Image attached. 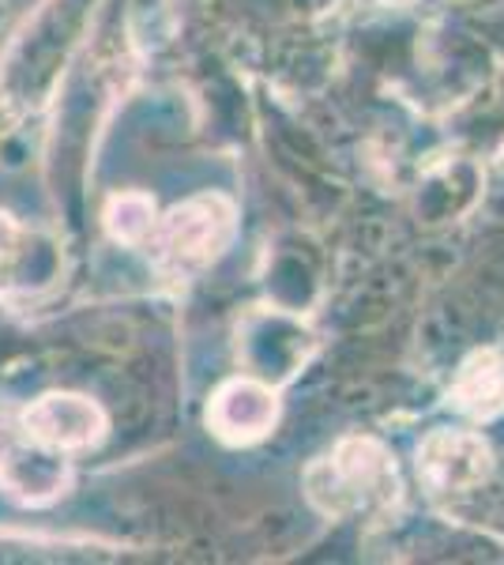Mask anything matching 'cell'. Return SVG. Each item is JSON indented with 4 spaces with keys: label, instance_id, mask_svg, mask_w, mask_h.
Segmentation results:
<instances>
[{
    "label": "cell",
    "instance_id": "cell-1",
    "mask_svg": "<svg viewBox=\"0 0 504 565\" xmlns=\"http://www.w3.org/2000/svg\"><path fill=\"white\" fill-rule=\"evenodd\" d=\"M305 490L313 505L328 516L380 513L399 498L396 463L373 437H346L332 457L305 471Z\"/></svg>",
    "mask_w": 504,
    "mask_h": 565
},
{
    "label": "cell",
    "instance_id": "cell-2",
    "mask_svg": "<svg viewBox=\"0 0 504 565\" xmlns=\"http://www.w3.org/2000/svg\"><path fill=\"white\" fill-rule=\"evenodd\" d=\"M234 226H237V212L230 200L218 193L196 196L154 223L151 249L170 271H196L223 257L226 245L234 238Z\"/></svg>",
    "mask_w": 504,
    "mask_h": 565
},
{
    "label": "cell",
    "instance_id": "cell-3",
    "mask_svg": "<svg viewBox=\"0 0 504 565\" xmlns=\"http://www.w3.org/2000/svg\"><path fill=\"white\" fill-rule=\"evenodd\" d=\"M23 430L53 452H79L103 441L106 412L79 392H45L23 412Z\"/></svg>",
    "mask_w": 504,
    "mask_h": 565
},
{
    "label": "cell",
    "instance_id": "cell-4",
    "mask_svg": "<svg viewBox=\"0 0 504 565\" xmlns=\"http://www.w3.org/2000/svg\"><path fill=\"white\" fill-rule=\"evenodd\" d=\"M490 468H493L490 445L479 434H467V430H437L418 449V476L437 494L474 490L479 482L490 479Z\"/></svg>",
    "mask_w": 504,
    "mask_h": 565
},
{
    "label": "cell",
    "instance_id": "cell-5",
    "mask_svg": "<svg viewBox=\"0 0 504 565\" xmlns=\"http://www.w3.org/2000/svg\"><path fill=\"white\" fill-rule=\"evenodd\" d=\"M0 482L26 505H42L61 494L68 476L61 452L45 449L20 426V430H0Z\"/></svg>",
    "mask_w": 504,
    "mask_h": 565
},
{
    "label": "cell",
    "instance_id": "cell-6",
    "mask_svg": "<svg viewBox=\"0 0 504 565\" xmlns=\"http://www.w3.org/2000/svg\"><path fill=\"white\" fill-rule=\"evenodd\" d=\"M275 418H279V399H275L271 388L256 385V381H230L226 388H218L207 412L211 430L234 445L260 441L275 426Z\"/></svg>",
    "mask_w": 504,
    "mask_h": 565
},
{
    "label": "cell",
    "instance_id": "cell-7",
    "mask_svg": "<svg viewBox=\"0 0 504 565\" xmlns=\"http://www.w3.org/2000/svg\"><path fill=\"white\" fill-rule=\"evenodd\" d=\"M452 404L471 418H493L504 412V359L479 351L463 362L452 385Z\"/></svg>",
    "mask_w": 504,
    "mask_h": 565
},
{
    "label": "cell",
    "instance_id": "cell-8",
    "mask_svg": "<svg viewBox=\"0 0 504 565\" xmlns=\"http://www.w3.org/2000/svg\"><path fill=\"white\" fill-rule=\"evenodd\" d=\"M106 223H109V231H114V238L143 242V238H151V231H154V223H159V218H154V204L148 196L125 193V196H117L114 204H109Z\"/></svg>",
    "mask_w": 504,
    "mask_h": 565
},
{
    "label": "cell",
    "instance_id": "cell-9",
    "mask_svg": "<svg viewBox=\"0 0 504 565\" xmlns=\"http://www.w3.org/2000/svg\"><path fill=\"white\" fill-rule=\"evenodd\" d=\"M20 226L12 223V215H0V282H4L8 276H12L15 260H20Z\"/></svg>",
    "mask_w": 504,
    "mask_h": 565
},
{
    "label": "cell",
    "instance_id": "cell-10",
    "mask_svg": "<svg viewBox=\"0 0 504 565\" xmlns=\"http://www.w3.org/2000/svg\"><path fill=\"white\" fill-rule=\"evenodd\" d=\"M380 4H410V0H380Z\"/></svg>",
    "mask_w": 504,
    "mask_h": 565
}]
</instances>
